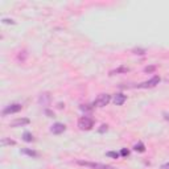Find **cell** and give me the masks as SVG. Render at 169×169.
Here are the masks:
<instances>
[{
    "label": "cell",
    "mask_w": 169,
    "mask_h": 169,
    "mask_svg": "<svg viewBox=\"0 0 169 169\" xmlns=\"http://www.w3.org/2000/svg\"><path fill=\"white\" fill-rule=\"evenodd\" d=\"M77 164L86 168H91V169H115L112 165H107L102 163H93V161H85V160H78Z\"/></svg>",
    "instance_id": "1"
},
{
    "label": "cell",
    "mask_w": 169,
    "mask_h": 169,
    "mask_svg": "<svg viewBox=\"0 0 169 169\" xmlns=\"http://www.w3.org/2000/svg\"><path fill=\"white\" fill-rule=\"evenodd\" d=\"M78 127L82 131H90V129L94 127V120L89 116H82L78 120Z\"/></svg>",
    "instance_id": "2"
},
{
    "label": "cell",
    "mask_w": 169,
    "mask_h": 169,
    "mask_svg": "<svg viewBox=\"0 0 169 169\" xmlns=\"http://www.w3.org/2000/svg\"><path fill=\"white\" fill-rule=\"evenodd\" d=\"M110 100H111L110 94H99L93 102V107H105L110 103Z\"/></svg>",
    "instance_id": "3"
},
{
    "label": "cell",
    "mask_w": 169,
    "mask_h": 169,
    "mask_svg": "<svg viewBox=\"0 0 169 169\" xmlns=\"http://www.w3.org/2000/svg\"><path fill=\"white\" fill-rule=\"evenodd\" d=\"M160 83V77L159 75H153L149 81H145V82H141V83L136 85L138 89H151V87H154Z\"/></svg>",
    "instance_id": "4"
},
{
    "label": "cell",
    "mask_w": 169,
    "mask_h": 169,
    "mask_svg": "<svg viewBox=\"0 0 169 169\" xmlns=\"http://www.w3.org/2000/svg\"><path fill=\"white\" fill-rule=\"evenodd\" d=\"M21 109H23V106L20 105V103H12V105H9V106H7L4 110H3V115H9V114H16V112H19V111H21Z\"/></svg>",
    "instance_id": "5"
},
{
    "label": "cell",
    "mask_w": 169,
    "mask_h": 169,
    "mask_svg": "<svg viewBox=\"0 0 169 169\" xmlns=\"http://www.w3.org/2000/svg\"><path fill=\"white\" fill-rule=\"evenodd\" d=\"M65 131H66V125L62 124V123H54L52 127H50V132L54 134V135H60Z\"/></svg>",
    "instance_id": "6"
},
{
    "label": "cell",
    "mask_w": 169,
    "mask_h": 169,
    "mask_svg": "<svg viewBox=\"0 0 169 169\" xmlns=\"http://www.w3.org/2000/svg\"><path fill=\"white\" fill-rule=\"evenodd\" d=\"M50 100H52V96H50L49 93H42V94H40V98H38V103L41 106H49Z\"/></svg>",
    "instance_id": "7"
},
{
    "label": "cell",
    "mask_w": 169,
    "mask_h": 169,
    "mask_svg": "<svg viewBox=\"0 0 169 169\" xmlns=\"http://www.w3.org/2000/svg\"><path fill=\"white\" fill-rule=\"evenodd\" d=\"M31 120L27 119V118H21V119H16L11 123V127L16 128V127H21V125H25V124H29Z\"/></svg>",
    "instance_id": "8"
},
{
    "label": "cell",
    "mask_w": 169,
    "mask_h": 169,
    "mask_svg": "<svg viewBox=\"0 0 169 169\" xmlns=\"http://www.w3.org/2000/svg\"><path fill=\"white\" fill-rule=\"evenodd\" d=\"M125 100H127V95H124V94H116L114 96V103L116 106H122Z\"/></svg>",
    "instance_id": "9"
},
{
    "label": "cell",
    "mask_w": 169,
    "mask_h": 169,
    "mask_svg": "<svg viewBox=\"0 0 169 169\" xmlns=\"http://www.w3.org/2000/svg\"><path fill=\"white\" fill-rule=\"evenodd\" d=\"M129 70H131V69H129V67H127V66H119V67H116L115 70H111V71H110V75L120 74V73H128Z\"/></svg>",
    "instance_id": "10"
},
{
    "label": "cell",
    "mask_w": 169,
    "mask_h": 169,
    "mask_svg": "<svg viewBox=\"0 0 169 169\" xmlns=\"http://www.w3.org/2000/svg\"><path fill=\"white\" fill-rule=\"evenodd\" d=\"M134 151L135 152H139V153H143V152H145V145L143 144L141 141H139L138 144L134 145Z\"/></svg>",
    "instance_id": "11"
},
{
    "label": "cell",
    "mask_w": 169,
    "mask_h": 169,
    "mask_svg": "<svg viewBox=\"0 0 169 169\" xmlns=\"http://www.w3.org/2000/svg\"><path fill=\"white\" fill-rule=\"evenodd\" d=\"M21 153L24 154H28L31 157H38V153L36 151H32V149H21Z\"/></svg>",
    "instance_id": "12"
},
{
    "label": "cell",
    "mask_w": 169,
    "mask_h": 169,
    "mask_svg": "<svg viewBox=\"0 0 169 169\" xmlns=\"http://www.w3.org/2000/svg\"><path fill=\"white\" fill-rule=\"evenodd\" d=\"M23 139H24V141H27V143H32L34 140L33 138V135L31 134V132H24V135H23Z\"/></svg>",
    "instance_id": "13"
},
{
    "label": "cell",
    "mask_w": 169,
    "mask_h": 169,
    "mask_svg": "<svg viewBox=\"0 0 169 169\" xmlns=\"http://www.w3.org/2000/svg\"><path fill=\"white\" fill-rule=\"evenodd\" d=\"M16 141L15 140H11V139H2V145H15Z\"/></svg>",
    "instance_id": "14"
},
{
    "label": "cell",
    "mask_w": 169,
    "mask_h": 169,
    "mask_svg": "<svg viewBox=\"0 0 169 169\" xmlns=\"http://www.w3.org/2000/svg\"><path fill=\"white\" fill-rule=\"evenodd\" d=\"M132 53H135V54H140V56H143V54H145V49H140V48H135L134 50H132Z\"/></svg>",
    "instance_id": "15"
},
{
    "label": "cell",
    "mask_w": 169,
    "mask_h": 169,
    "mask_svg": "<svg viewBox=\"0 0 169 169\" xmlns=\"http://www.w3.org/2000/svg\"><path fill=\"white\" fill-rule=\"evenodd\" d=\"M106 154L109 157H112V159H119V156H120V153H118V152H107Z\"/></svg>",
    "instance_id": "16"
},
{
    "label": "cell",
    "mask_w": 169,
    "mask_h": 169,
    "mask_svg": "<svg viewBox=\"0 0 169 169\" xmlns=\"http://www.w3.org/2000/svg\"><path fill=\"white\" fill-rule=\"evenodd\" d=\"M107 129H109V125H107V124H102V125H100V128L98 129V132H99V134H103V132H106Z\"/></svg>",
    "instance_id": "17"
},
{
    "label": "cell",
    "mask_w": 169,
    "mask_h": 169,
    "mask_svg": "<svg viewBox=\"0 0 169 169\" xmlns=\"http://www.w3.org/2000/svg\"><path fill=\"white\" fill-rule=\"evenodd\" d=\"M154 70H156V66H147L145 69H144L145 73H153Z\"/></svg>",
    "instance_id": "18"
},
{
    "label": "cell",
    "mask_w": 169,
    "mask_h": 169,
    "mask_svg": "<svg viewBox=\"0 0 169 169\" xmlns=\"http://www.w3.org/2000/svg\"><path fill=\"white\" fill-rule=\"evenodd\" d=\"M128 154H129V151H128V149H125V148H123V149L120 151V156H123V157H127Z\"/></svg>",
    "instance_id": "19"
},
{
    "label": "cell",
    "mask_w": 169,
    "mask_h": 169,
    "mask_svg": "<svg viewBox=\"0 0 169 169\" xmlns=\"http://www.w3.org/2000/svg\"><path fill=\"white\" fill-rule=\"evenodd\" d=\"M2 23H3V24H12V25H13V24H16L15 21L11 20V19H3V20H2Z\"/></svg>",
    "instance_id": "20"
},
{
    "label": "cell",
    "mask_w": 169,
    "mask_h": 169,
    "mask_svg": "<svg viewBox=\"0 0 169 169\" xmlns=\"http://www.w3.org/2000/svg\"><path fill=\"white\" fill-rule=\"evenodd\" d=\"M44 112H45V115H48V118H53V116H54V112H52V111H49V110H45Z\"/></svg>",
    "instance_id": "21"
},
{
    "label": "cell",
    "mask_w": 169,
    "mask_h": 169,
    "mask_svg": "<svg viewBox=\"0 0 169 169\" xmlns=\"http://www.w3.org/2000/svg\"><path fill=\"white\" fill-rule=\"evenodd\" d=\"M81 110H83V111H90V110H91V107H86V106H81Z\"/></svg>",
    "instance_id": "22"
},
{
    "label": "cell",
    "mask_w": 169,
    "mask_h": 169,
    "mask_svg": "<svg viewBox=\"0 0 169 169\" xmlns=\"http://www.w3.org/2000/svg\"><path fill=\"white\" fill-rule=\"evenodd\" d=\"M163 115H164V119L169 122V114L168 112H163Z\"/></svg>",
    "instance_id": "23"
},
{
    "label": "cell",
    "mask_w": 169,
    "mask_h": 169,
    "mask_svg": "<svg viewBox=\"0 0 169 169\" xmlns=\"http://www.w3.org/2000/svg\"><path fill=\"white\" fill-rule=\"evenodd\" d=\"M161 169H169V163H167V164H164L163 167H161Z\"/></svg>",
    "instance_id": "24"
}]
</instances>
